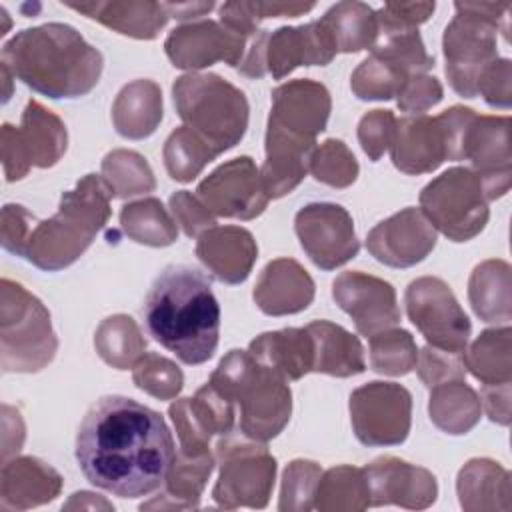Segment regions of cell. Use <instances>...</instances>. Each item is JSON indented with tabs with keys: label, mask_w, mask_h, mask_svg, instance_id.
<instances>
[{
	"label": "cell",
	"mask_w": 512,
	"mask_h": 512,
	"mask_svg": "<svg viewBox=\"0 0 512 512\" xmlns=\"http://www.w3.org/2000/svg\"><path fill=\"white\" fill-rule=\"evenodd\" d=\"M270 32L258 30V34L252 38L250 46L246 48V54L242 62L238 64V72L248 78H262L266 74V42Z\"/></svg>",
	"instance_id": "59"
},
{
	"label": "cell",
	"mask_w": 512,
	"mask_h": 512,
	"mask_svg": "<svg viewBox=\"0 0 512 512\" xmlns=\"http://www.w3.org/2000/svg\"><path fill=\"white\" fill-rule=\"evenodd\" d=\"M174 456V438L160 412L126 396L98 398L76 436V462L86 480L120 498L158 490Z\"/></svg>",
	"instance_id": "1"
},
{
	"label": "cell",
	"mask_w": 512,
	"mask_h": 512,
	"mask_svg": "<svg viewBox=\"0 0 512 512\" xmlns=\"http://www.w3.org/2000/svg\"><path fill=\"white\" fill-rule=\"evenodd\" d=\"M210 382L240 408V430L246 438L268 442L288 424L292 414L288 380L248 350H230Z\"/></svg>",
	"instance_id": "6"
},
{
	"label": "cell",
	"mask_w": 512,
	"mask_h": 512,
	"mask_svg": "<svg viewBox=\"0 0 512 512\" xmlns=\"http://www.w3.org/2000/svg\"><path fill=\"white\" fill-rule=\"evenodd\" d=\"M170 212L176 224L184 230L188 238L200 236L204 230L216 224V216L208 210V206L188 190H178L168 200Z\"/></svg>",
	"instance_id": "52"
},
{
	"label": "cell",
	"mask_w": 512,
	"mask_h": 512,
	"mask_svg": "<svg viewBox=\"0 0 512 512\" xmlns=\"http://www.w3.org/2000/svg\"><path fill=\"white\" fill-rule=\"evenodd\" d=\"M306 330L314 342L312 372L348 378L366 370L364 348L354 334L328 320H314Z\"/></svg>",
	"instance_id": "32"
},
{
	"label": "cell",
	"mask_w": 512,
	"mask_h": 512,
	"mask_svg": "<svg viewBox=\"0 0 512 512\" xmlns=\"http://www.w3.org/2000/svg\"><path fill=\"white\" fill-rule=\"evenodd\" d=\"M336 46L320 20L302 26H282L266 42V72L282 80L298 66H326Z\"/></svg>",
	"instance_id": "24"
},
{
	"label": "cell",
	"mask_w": 512,
	"mask_h": 512,
	"mask_svg": "<svg viewBox=\"0 0 512 512\" xmlns=\"http://www.w3.org/2000/svg\"><path fill=\"white\" fill-rule=\"evenodd\" d=\"M58 350L48 308L22 284L0 282V364L4 372H38Z\"/></svg>",
	"instance_id": "9"
},
{
	"label": "cell",
	"mask_w": 512,
	"mask_h": 512,
	"mask_svg": "<svg viewBox=\"0 0 512 512\" xmlns=\"http://www.w3.org/2000/svg\"><path fill=\"white\" fill-rule=\"evenodd\" d=\"M414 368L418 370L420 380L428 388H434L448 380H462L466 376L462 354L446 352L430 344L418 352Z\"/></svg>",
	"instance_id": "49"
},
{
	"label": "cell",
	"mask_w": 512,
	"mask_h": 512,
	"mask_svg": "<svg viewBox=\"0 0 512 512\" xmlns=\"http://www.w3.org/2000/svg\"><path fill=\"white\" fill-rule=\"evenodd\" d=\"M396 128V116L392 110H370L360 118L358 124V142L372 162L380 160L382 154L390 148Z\"/></svg>",
	"instance_id": "51"
},
{
	"label": "cell",
	"mask_w": 512,
	"mask_h": 512,
	"mask_svg": "<svg viewBox=\"0 0 512 512\" xmlns=\"http://www.w3.org/2000/svg\"><path fill=\"white\" fill-rule=\"evenodd\" d=\"M428 414L436 428L460 436L470 432L482 414L480 396L462 380H448L430 388Z\"/></svg>",
	"instance_id": "35"
},
{
	"label": "cell",
	"mask_w": 512,
	"mask_h": 512,
	"mask_svg": "<svg viewBox=\"0 0 512 512\" xmlns=\"http://www.w3.org/2000/svg\"><path fill=\"white\" fill-rule=\"evenodd\" d=\"M68 132L64 122L38 100H28L20 126L2 124L0 150L8 182L22 180L30 168H50L66 152Z\"/></svg>",
	"instance_id": "12"
},
{
	"label": "cell",
	"mask_w": 512,
	"mask_h": 512,
	"mask_svg": "<svg viewBox=\"0 0 512 512\" xmlns=\"http://www.w3.org/2000/svg\"><path fill=\"white\" fill-rule=\"evenodd\" d=\"M94 346L108 366L128 370L144 356L146 338L132 316L114 314L104 318L96 328Z\"/></svg>",
	"instance_id": "39"
},
{
	"label": "cell",
	"mask_w": 512,
	"mask_h": 512,
	"mask_svg": "<svg viewBox=\"0 0 512 512\" xmlns=\"http://www.w3.org/2000/svg\"><path fill=\"white\" fill-rule=\"evenodd\" d=\"M66 510H74V508H104V510H112V504L106 502L104 498H100L98 494H92V492H76L70 496V500L62 506Z\"/></svg>",
	"instance_id": "62"
},
{
	"label": "cell",
	"mask_w": 512,
	"mask_h": 512,
	"mask_svg": "<svg viewBox=\"0 0 512 512\" xmlns=\"http://www.w3.org/2000/svg\"><path fill=\"white\" fill-rule=\"evenodd\" d=\"M196 196L214 216L238 220L260 216L270 200L260 170L250 156H240L218 166L198 184Z\"/></svg>",
	"instance_id": "16"
},
{
	"label": "cell",
	"mask_w": 512,
	"mask_h": 512,
	"mask_svg": "<svg viewBox=\"0 0 512 512\" xmlns=\"http://www.w3.org/2000/svg\"><path fill=\"white\" fill-rule=\"evenodd\" d=\"M2 66L48 98L86 96L100 80L104 58L82 34L60 22L20 30L2 46Z\"/></svg>",
	"instance_id": "3"
},
{
	"label": "cell",
	"mask_w": 512,
	"mask_h": 512,
	"mask_svg": "<svg viewBox=\"0 0 512 512\" xmlns=\"http://www.w3.org/2000/svg\"><path fill=\"white\" fill-rule=\"evenodd\" d=\"M162 120V90L156 82L140 78L128 82L112 104V122L120 136L142 140L156 132Z\"/></svg>",
	"instance_id": "31"
},
{
	"label": "cell",
	"mask_w": 512,
	"mask_h": 512,
	"mask_svg": "<svg viewBox=\"0 0 512 512\" xmlns=\"http://www.w3.org/2000/svg\"><path fill=\"white\" fill-rule=\"evenodd\" d=\"M488 198L480 176L468 166H454L420 192V210L452 242L478 236L488 222Z\"/></svg>",
	"instance_id": "10"
},
{
	"label": "cell",
	"mask_w": 512,
	"mask_h": 512,
	"mask_svg": "<svg viewBox=\"0 0 512 512\" xmlns=\"http://www.w3.org/2000/svg\"><path fill=\"white\" fill-rule=\"evenodd\" d=\"M392 164L404 174H426L450 160V140L442 116H404L396 118L390 142Z\"/></svg>",
	"instance_id": "23"
},
{
	"label": "cell",
	"mask_w": 512,
	"mask_h": 512,
	"mask_svg": "<svg viewBox=\"0 0 512 512\" xmlns=\"http://www.w3.org/2000/svg\"><path fill=\"white\" fill-rule=\"evenodd\" d=\"M370 506L368 484L362 468L334 466L322 472L314 508L322 512H358Z\"/></svg>",
	"instance_id": "40"
},
{
	"label": "cell",
	"mask_w": 512,
	"mask_h": 512,
	"mask_svg": "<svg viewBox=\"0 0 512 512\" xmlns=\"http://www.w3.org/2000/svg\"><path fill=\"white\" fill-rule=\"evenodd\" d=\"M34 220L36 218L20 204H6L2 208L0 238H2V246L6 252L24 258Z\"/></svg>",
	"instance_id": "55"
},
{
	"label": "cell",
	"mask_w": 512,
	"mask_h": 512,
	"mask_svg": "<svg viewBox=\"0 0 512 512\" xmlns=\"http://www.w3.org/2000/svg\"><path fill=\"white\" fill-rule=\"evenodd\" d=\"M464 368L482 386L510 384L512 380V330L510 326L484 330L468 350L462 352Z\"/></svg>",
	"instance_id": "36"
},
{
	"label": "cell",
	"mask_w": 512,
	"mask_h": 512,
	"mask_svg": "<svg viewBox=\"0 0 512 512\" xmlns=\"http://www.w3.org/2000/svg\"><path fill=\"white\" fill-rule=\"evenodd\" d=\"M170 18L176 20H192L208 14L216 4L214 2H164Z\"/></svg>",
	"instance_id": "61"
},
{
	"label": "cell",
	"mask_w": 512,
	"mask_h": 512,
	"mask_svg": "<svg viewBox=\"0 0 512 512\" xmlns=\"http://www.w3.org/2000/svg\"><path fill=\"white\" fill-rule=\"evenodd\" d=\"M256 14L264 18H296L314 8L312 2H254Z\"/></svg>",
	"instance_id": "60"
},
{
	"label": "cell",
	"mask_w": 512,
	"mask_h": 512,
	"mask_svg": "<svg viewBox=\"0 0 512 512\" xmlns=\"http://www.w3.org/2000/svg\"><path fill=\"white\" fill-rule=\"evenodd\" d=\"M436 246V228L420 208H404L378 222L366 236L368 252L392 268L422 262Z\"/></svg>",
	"instance_id": "20"
},
{
	"label": "cell",
	"mask_w": 512,
	"mask_h": 512,
	"mask_svg": "<svg viewBox=\"0 0 512 512\" xmlns=\"http://www.w3.org/2000/svg\"><path fill=\"white\" fill-rule=\"evenodd\" d=\"M120 224L130 240L144 246L164 248L178 238V224L158 198H142L124 204Z\"/></svg>",
	"instance_id": "38"
},
{
	"label": "cell",
	"mask_w": 512,
	"mask_h": 512,
	"mask_svg": "<svg viewBox=\"0 0 512 512\" xmlns=\"http://www.w3.org/2000/svg\"><path fill=\"white\" fill-rule=\"evenodd\" d=\"M468 300L480 320L506 326L512 316L510 264L504 260L478 264L468 280Z\"/></svg>",
	"instance_id": "34"
},
{
	"label": "cell",
	"mask_w": 512,
	"mask_h": 512,
	"mask_svg": "<svg viewBox=\"0 0 512 512\" xmlns=\"http://www.w3.org/2000/svg\"><path fill=\"white\" fill-rule=\"evenodd\" d=\"M248 352L286 380H300L314 366V342L306 328L264 332L250 342Z\"/></svg>",
	"instance_id": "30"
},
{
	"label": "cell",
	"mask_w": 512,
	"mask_h": 512,
	"mask_svg": "<svg viewBox=\"0 0 512 512\" xmlns=\"http://www.w3.org/2000/svg\"><path fill=\"white\" fill-rule=\"evenodd\" d=\"M336 52H360L378 42L376 12L364 2H338L320 18Z\"/></svg>",
	"instance_id": "37"
},
{
	"label": "cell",
	"mask_w": 512,
	"mask_h": 512,
	"mask_svg": "<svg viewBox=\"0 0 512 512\" xmlns=\"http://www.w3.org/2000/svg\"><path fill=\"white\" fill-rule=\"evenodd\" d=\"M480 404L492 422L500 426L510 424V384L482 386Z\"/></svg>",
	"instance_id": "57"
},
{
	"label": "cell",
	"mask_w": 512,
	"mask_h": 512,
	"mask_svg": "<svg viewBox=\"0 0 512 512\" xmlns=\"http://www.w3.org/2000/svg\"><path fill=\"white\" fill-rule=\"evenodd\" d=\"M510 158V118L476 114L464 136V160L480 176L488 200L510 190Z\"/></svg>",
	"instance_id": "21"
},
{
	"label": "cell",
	"mask_w": 512,
	"mask_h": 512,
	"mask_svg": "<svg viewBox=\"0 0 512 512\" xmlns=\"http://www.w3.org/2000/svg\"><path fill=\"white\" fill-rule=\"evenodd\" d=\"M102 178L114 198H130L154 192L156 178L146 158L134 150H112L102 160Z\"/></svg>",
	"instance_id": "41"
},
{
	"label": "cell",
	"mask_w": 512,
	"mask_h": 512,
	"mask_svg": "<svg viewBox=\"0 0 512 512\" xmlns=\"http://www.w3.org/2000/svg\"><path fill=\"white\" fill-rule=\"evenodd\" d=\"M164 166L172 180L192 182L218 152L188 126L176 128L164 144Z\"/></svg>",
	"instance_id": "42"
},
{
	"label": "cell",
	"mask_w": 512,
	"mask_h": 512,
	"mask_svg": "<svg viewBox=\"0 0 512 512\" xmlns=\"http://www.w3.org/2000/svg\"><path fill=\"white\" fill-rule=\"evenodd\" d=\"M168 414L176 428L180 450L204 454L210 452L208 444L214 434H230L236 420V406L208 380L192 398L172 402Z\"/></svg>",
	"instance_id": "18"
},
{
	"label": "cell",
	"mask_w": 512,
	"mask_h": 512,
	"mask_svg": "<svg viewBox=\"0 0 512 512\" xmlns=\"http://www.w3.org/2000/svg\"><path fill=\"white\" fill-rule=\"evenodd\" d=\"M456 492L466 512L510 510V472L490 458H472L458 472Z\"/></svg>",
	"instance_id": "29"
},
{
	"label": "cell",
	"mask_w": 512,
	"mask_h": 512,
	"mask_svg": "<svg viewBox=\"0 0 512 512\" xmlns=\"http://www.w3.org/2000/svg\"><path fill=\"white\" fill-rule=\"evenodd\" d=\"M112 190L102 176L86 174L64 192L58 212L48 220H34L24 258L36 268L56 272L74 264L110 218Z\"/></svg>",
	"instance_id": "5"
},
{
	"label": "cell",
	"mask_w": 512,
	"mask_h": 512,
	"mask_svg": "<svg viewBox=\"0 0 512 512\" xmlns=\"http://www.w3.org/2000/svg\"><path fill=\"white\" fill-rule=\"evenodd\" d=\"M358 162L350 148L336 138L324 140L310 156L308 172L332 188H348L358 178Z\"/></svg>",
	"instance_id": "45"
},
{
	"label": "cell",
	"mask_w": 512,
	"mask_h": 512,
	"mask_svg": "<svg viewBox=\"0 0 512 512\" xmlns=\"http://www.w3.org/2000/svg\"><path fill=\"white\" fill-rule=\"evenodd\" d=\"M220 24L236 32L242 38H254L258 34L260 18L254 2H226L220 6Z\"/></svg>",
	"instance_id": "56"
},
{
	"label": "cell",
	"mask_w": 512,
	"mask_h": 512,
	"mask_svg": "<svg viewBox=\"0 0 512 512\" xmlns=\"http://www.w3.org/2000/svg\"><path fill=\"white\" fill-rule=\"evenodd\" d=\"M372 52L386 58L408 76L426 74L434 68V56L426 52L418 30L380 36V40L372 46Z\"/></svg>",
	"instance_id": "46"
},
{
	"label": "cell",
	"mask_w": 512,
	"mask_h": 512,
	"mask_svg": "<svg viewBox=\"0 0 512 512\" xmlns=\"http://www.w3.org/2000/svg\"><path fill=\"white\" fill-rule=\"evenodd\" d=\"M408 78L412 76H408L398 66L372 52L352 72L350 88L354 96L360 100H390L398 96Z\"/></svg>",
	"instance_id": "44"
},
{
	"label": "cell",
	"mask_w": 512,
	"mask_h": 512,
	"mask_svg": "<svg viewBox=\"0 0 512 512\" xmlns=\"http://www.w3.org/2000/svg\"><path fill=\"white\" fill-rule=\"evenodd\" d=\"M478 94L486 104L508 108L512 100V64L508 58H496L478 78Z\"/></svg>",
	"instance_id": "54"
},
{
	"label": "cell",
	"mask_w": 512,
	"mask_h": 512,
	"mask_svg": "<svg viewBox=\"0 0 512 512\" xmlns=\"http://www.w3.org/2000/svg\"><path fill=\"white\" fill-rule=\"evenodd\" d=\"M68 8L86 14L88 18L138 40H152L170 20V14L164 2H142V0H124V2H80L66 4Z\"/></svg>",
	"instance_id": "28"
},
{
	"label": "cell",
	"mask_w": 512,
	"mask_h": 512,
	"mask_svg": "<svg viewBox=\"0 0 512 512\" xmlns=\"http://www.w3.org/2000/svg\"><path fill=\"white\" fill-rule=\"evenodd\" d=\"M166 56L176 68L200 70L214 62L238 68L246 54V38L214 20H196L176 26L166 42Z\"/></svg>",
	"instance_id": "19"
},
{
	"label": "cell",
	"mask_w": 512,
	"mask_h": 512,
	"mask_svg": "<svg viewBox=\"0 0 512 512\" xmlns=\"http://www.w3.org/2000/svg\"><path fill=\"white\" fill-rule=\"evenodd\" d=\"M214 458L220 474L212 490L222 508H264L276 480V458L264 442L224 436L216 442Z\"/></svg>",
	"instance_id": "11"
},
{
	"label": "cell",
	"mask_w": 512,
	"mask_h": 512,
	"mask_svg": "<svg viewBox=\"0 0 512 512\" xmlns=\"http://www.w3.org/2000/svg\"><path fill=\"white\" fill-rule=\"evenodd\" d=\"M142 316L148 334L184 364H204L218 348L220 306L198 268L168 264L152 282Z\"/></svg>",
	"instance_id": "2"
},
{
	"label": "cell",
	"mask_w": 512,
	"mask_h": 512,
	"mask_svg": "<svg viewBox=\"0 0 512 512\" xmlns=\"http://www.w3.org/2000/svg\"><path fill=\"white\" fill-rule=\"evenodd\" d=\"M62 490V476L34 456H14L2 464L0 508L28 510L52 502Z\"/></svg>",
	"instance_id": "27"
},
{
	"label": "cell",
	"mask_w": 512,
	"mask_h": 512,
	"mask_svg": "<svg viewBox=\"0 0 512 512\" xmlns=\"http://www.w3.org/2000/svg\"><path fill=\"white\" fill-rule=\"evenodd\" d=\"M298 240L308 258L322 270H334L352 260L360 242L348 210L334 202H312L294 218Z\"/></svg>",
	"instance_id": "15"
},
{
	"label": "cell",
	"mask_w": 512,
	"mask_h": 512,
	"mask_svg": "<svg viewBox=\"0 0 512 512\" xmlns=\"http://www.w3.org/2000/svg\"><path fill=\"white\" fill-rule=\"evenodd\" d=\"M172 98L184 126L218 154L234 148L248 128V100L218 74H184L172 84Z\"/></svg>",
	"instance_id": "8"
},
{
	"label": "cell",
	"mask_w": 512,
	"mask_h": 512,
	"mask_svg": "<svg viewBox=\"0 0 512 512\" xmlns=\"http://www.w3.org/2000/svg\"><path fill=\"white\" fill-rule=\"evenodd\" d=\"M198 260L224 284H242L258 258L254 236L240 226H212L196 240Z\"/></svg>",
	"instance_id": "25"
},
{
	"label": "cell",
	"mask_w": 512,
	"mask_h": 512,
	"mask_svg": "<svg viewBox=\"0 0 512 512\" xmlns=\"http://www.w3.org/2000/svg\"><path fill=\"white\" fill-rule=\"evenodd\" d=\"M362 470L368 484L370 506L396 504L408 510H424L436 502V478L422 466L394 456H382Z\"/></svg>",
	"instance_id": "22"
},
{
	"label": "cell",
	"mask_w": 512,
	"mask_h": 512,
	"mask_svg": "<svg viewBox=\"0 0 512 512\" xmlns=\"http://www.w3.org/2000/svg\"><path fill=\"white\" fill-rule=\"evenodd\" d=\"M132 380L142 392H146L158 400L176 398L184 386L182 370L172 360H168L156 352L144 354L134 364Z\"/></svg>",
	"instance_id": "47"
},
{
	"label": "cell",
	"mask_w": 512,
	"mask_h": 512,
	"mask_svg": "<svg viewBox=\"0 0 512 512\" xmlns=\"http://www.w3.org/2000/svg\"><path fill=\"white\" fill-rule=\"evenodd\" d=\"M320 476H322V468L312 460L290 462L282 476L278 510L282 512L312 510Z\"/></svg>",
	"instance_id": "48"
},
{
	"label": "cell",
	"mask_w": 512,
	"mask_h": 512,
	"mask_svg": "<svg viewBox=\"0 0 512 512\" xmlns=\"http://www.w3.org/2000/svg\"><path fill=\"white\" fill-rule=\"evenodd\" d=\"M436 10L434 2H386L378 12V36L418 30Z\"/></svg>",
	"instance_id": "50"
},
{
	"label": "cell",
	"mask_w": 512,
	"mask_h": 512,
	"mask_svg": "<svg viewBox=\"0 0 512 512\" xmlns=\"http://www.w3.org/2000/svg\"><path fill=\"white\" fill-rule=\"evenodd\" d=\"M442 94L444 90L438 78L428 74H416L408 78V82L402 86V90L396 96V102L402 112L422 114L428 108L436 106L442 100Z\"/></svg>",
	"instance_id": "53"
},
{
	"label": "cell",
	"mask_w": 512,
	"mask_h": 512,
	"mask_svg": "<svg viewBox=\"0 0 512 512\" xmlns=\"http://www.w3.org/2000/svg\"><path fill=\"white\" fill-rule=\"evenodd\" d=\"M350 420L366 446H396L408 438L412 394L396 382H368L350 394Z\"/></svg>",
	"instance_id": "14"
},
{
	"label": "cell",
	"mask_w": 512,
	"mask_h": 512,
	"mask_svg": "<svg viewBox=\"0 0 512 512\" xmlns=\"http://www.w3.org/2000/svg\"><path fill=\"white\" fill-rule=\"evenodd\" d=\"M216 458L206 454H184L182 450L174 456V462L164 480V492L154 500L144 502L142 510L156 508H196L204 486L214 470Z\"/></svg>",
	"instance_id": "33"
},
{
	"label": "cell",
	"mask_w": 512,
	"mask_h": 512,
	"mask_svg": "<svg viewBox=\"0 0 512 512\" xmlns=\"http://www.w3.org/2000/svg\"><path fill=\"white\" fill-rule=\"evenodd\" d=\"M418 348L408 330L386 328L370 336V366L378 374L404 376L416 366Z\"/></svg>",
	"instance_id": "43"
},
{
	"label": "cell",
	"mask_w": 512,
	"mask_h": 512,
	"mask_svg": "<svg viewBox=\"0 0 512 512\" xmlns=\"http://www.w3.org/2000/svg\"><path fill=\"white\" fill-rule=\"evenodd\" d=\"M24 444V422L18 410L2 406V462L10 460Z\"/></svg>",
	"instance_id": "58"
},
{
	"label": "cell",
	"mask_w": 512,
	"mask_h": 512,
	"mask_svg": "<svg viewBox=\"0 0 512 512\" xmlns=\"http://www.w3.org/2000/svg\"><path fill=\"white\" fill-rule=\"evenodd\" d=\"M252 298L268 316L302 312L314 300V280L292 258H276L260 272Z\"/></svg>",
	"instance_id": "26"
},
{
	"label": "cell",
	"mask_w": 512,
	"mask_h": 512,
	"mask_svg": "<svg viewBox=\"0 0 512 512\" xmlns=\"http://www.w3.org/2000/svg\"><path fill=\"white\" fill-rule=\"evenodd\" d=\"M330 108V92L320 82L298 78L274 88L264 140L266 160L260 168L270 198H282L302 182Z\"/></svg>",
	"instance_id": "4"
},
{
	"label": "cell",
	"mask_w": 512,
	"mask_h": 512,
	"mask_svg": "<svg viewBox=\"0 0 512 512\" xmlns=\"http://www.w3.org/2000/svg\"><path fill=\"white\" fill-rule=\"evenodd\" d=\"M406 314L434 348L462 354L468 346L472 324L452 294L436 276H422L408 284L404 294Z\"/></svg>",
	"instance_id": "13"
},
{
	"label": "cell",
	"mask_w": 512,
	"mask_h": 512,
	"mask_svg": "<svg viewBox=\"0 0 512 512\" xmlns=\"http://www.w3.org/2000/svg\"><path fill=\"white\" fill-rule=\"evenodd\" d=\"M334 302L354 320L362 336H374L400 322L396 292L390 282L366 272L348 270L332 282Z\"/></svg>",
	"instance_id": "17"
},
{
	"label": "cell",
	"mask_w": 512,
	"mask_h": 512,
	"mask_svg": "<svg viewBox=\"0 0 512 512\" xmlns=\"http://www.w3.org/2000/svg\"><path fill=\"white\" fill-rule=\"evenodd\" d=\"M456 16L444 30L442 48L452 90L464 98L478 96V78L498 58L496 32L508 40L510 2H456Z\"/></svg>",
	"instance_id": "7"
}]
</instances>
